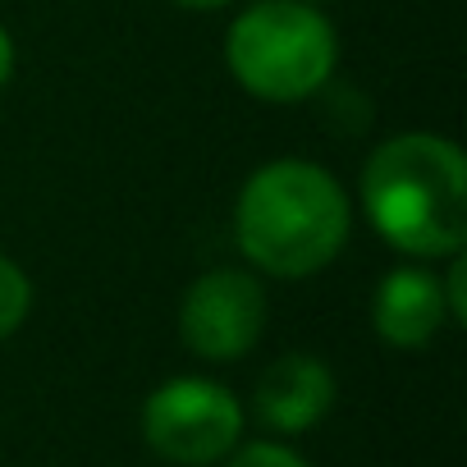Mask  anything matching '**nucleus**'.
I'll return each instance as SVG.
<instances>
[{"label":"nucleus","instance_id":"nucleus-1","mask_svg":"<svg viewBox=\"0 0 467 467\" xmlns=\"http://www.w3.org/2000/svg\"><path fill=\"white\" fill-rule=\"evenodd\" d=\"M362 202L394 248L417 257L458 253L467 239L462 151L435 133H403L367 161Z\"/></svg>","mask_w":467,"mask_h":467},{"label":"nucleus","instance_id":"nucleus-2","mask_svg":"<svg viewBox=\"0 0 467 467\" xmlns=\"http://www.w3.org/2000/svg\"><path fill=\"white\" fill-rule=\"evenodd\" d=\"M239 248L271 275H312L335 262L348 239L344 188L307 161L257 170L239 197Z\"/></svg>","mask_w":467,"mask_h":467},{"label":"nucleus","instance_id":"nucleus-3","mask_svg":"<svg viewBox=\"0 0 467 467\" xmlns=\"http://www.w3.org/2000/svg\"><path fill=\"white\" fill-rule=\"evenodd\" d=\"M229 69L266 101L312 97L335 69V33L307 0H262L229 33Z\"/></svg>","mask_w":467,"mask_h":467},{"label":"nucleus","instance_id":"nucleus-4","mask_svg":"<svg viewBox=\"0 0 467 467\" xmlns=\"http://www.w3.org/2000/svg\"><path fill=\"white\" fill-rule=\"evenodd\" d=\"M142 431L161 458L202 467V462H215L234 449V440L244 431V412H239V399L224 385L183 376V380L161 385L147 399Z\"/></svg>","mask_w":467,"mask_h":467},{"label":"nucleus","instance_id":"nucleus-5","mask_svg":"<svg viewBox=\"0 0 467 467\" xmlns=\"http://www.w3.org/2000/svg\"><path fill=\"white\" fill-rule=\"evenodd\" d=\"M262 326H266V298H262V285L244 271L202 275L188 289L183 312H179L183 344L197 358H215V362L244 358L262 339Z\"/></svg>","mask_w":467,"mask_h":467},{"label":"nucleus","instance_id":"nucleus-6","mask_svg":"<svg viewBox=\"0 0 467 467\" xmlns=\"http://www.w3.org/2000/svg\"><path fill=\"white\" fill-rule=\"evenodd\" d=\"M335 403V376L326 362L294 353L262 371L257 380V417L271 431H307Z\"/></svg>","mask_w":467,"mask_h":467},{"label":"nucleus","instance_id":"nucleus-7","mask_svg":"<svg viewBox=\"0 0 467 467\" xmlns=\"http://www.w3.org/2000/svg\"><path fill=\"white\" fill-rule=\"evenodd\" d=\"M444 321V289L426 271H394L376 294V330L394 348H421Z\"/></svg>","mask_w":467,"mask_h":467},{"label":"nucleus","instance_id":"nucleus-8","mask_svg":"<svg viewBox=\"0 0 467 467\" xmlns=\"http://www.w3.org/2000/svg\"><path fill=\"white\" fill-rule=\"evenodd\" d=\"M28 307H33V285H28V275H24L15 262L0 257V339L15 335V330L24 326Z\"/></svg>","mask_w":467,"mask_h":467},{"label":"nucleus","instance_id":"nucleus-9","mask_svg":"<svg viewBox=\"0 0 467 467\" xmlns=\"http://www.w3.org/2000/svg\"><path fill=\"white\" fill-rule=\"evenodd\" d=\"M229 467H307V462L280 444H248L244 453H234Z\"/></svg>","mask_w":467,"mask_h":467},{"label":"nucleus","instance_id":"nucleus-10","mask_svg":"<svg viewBox=\"0 0 467 467\" xmlns=\"http://www.w3.org/2000/svg\"><path fill=\"white\" fill-rule=\"evenodd\" d=\"M462 285H467V271H462V262L449 271V312L458 317V321H467V294H462Z\"/></svg>","mask_w":467,"mask_h":467},{"label":"nucleus","instance_id":"nucleus-11","mask_svg":"<svg viewBox=\"0 0 467 467\" xmlns=\"http://www.w3.org/2000/svg\"><path fill=\"white\" fill-rule=\"evenodd\" d=\"M10 69H15V47H10V37H5V28H0V88H5V78H10Z\"/></svg>","mask_w":467,"mask_h":467},{"label":"nucleus","instance_id":"nucleus-12","mask_svg":"<svg viewBox=\"0 0 467 467\" xmlns=\"http://www.w3.org/2000/svg\"><path fill=\"white\" fill-rule=\"evenodd\" d=\"M179 5H192V10H215V5H229V0H179Z\"/></svg>","mask_w":467,"mask_h":467}]
</instances>
